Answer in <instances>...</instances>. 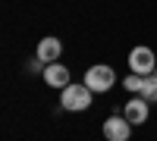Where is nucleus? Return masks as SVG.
<instances>
[{
  "label": "nucleus",
  "mask_w": 157,
  "mask_h": 141,
  "mask_svg": "<svg viewBox=\"0 0 157 141\" xmlns=\"http://www.w3.org/2000/svg\"><path fill=\"white\" fill-rule=\"evenodd\" d=\"M91 100H94V91L82 82V85H66L60 91V107L69 110V113H82L91 107Z\"/></svg>",
  "instance_id": "f257e3e1"
},
{
  "label": "nucleus",
  "mask_w": 157,
  "mask_h": 141,
  "mask_svg": "<svg viewBox=\"0 0 157 141\" xmlns=\"http://www.w3.org/2000/svg\"><path fill=\"white\" fill-rule=\"evenodd\" d=\"M85 85L94 94H104V91H110L116 85V72L107 66V63H94V66H88V72H85Z\"/></svg>",
  "instance_id": "f03ea898"
},
{
  "label": "nucleus",
  "mask_w": 157,
  "mask_h": 141,
  "mask_svg": "<svg viewBox=\"0 0 157 141\" xmlns=\"http://www.w3.org/2000/svg\"><path fill=\"white\" fill-rule=\"evenodd\" d=\"M129 69H132L135 75H151V72H157V54H154L151 47H145V44L132 47V50H129Z\"/></svg>",
  "instance_id": "7ed1b4c3"
},
{
  "label": "nucleus",
  "mask_w": 157,
  "mask_h": 141,
  "mask_svg": "<svg viewBox=\"0 0 157 141\" xmlns=\"http://www.w3.org/2000/svg\"><path fill=\"white\" fill-rule=\"evenodd\" d=\"M101 132L107 141H129V135H132V122H129L126 116H120V113H113L110 119H104Z\"/></svg>",
  "instance_id": "20e7f679"
},
{
  "label": "nucleus",
  "mask_w": 157,
  "mask_h": 141,
  "mask_svg": "<svg viewBox=\"0 0 157 141\" xmlns=\"http://www.w3.org/2000/svg\"><path fill=\"white\" fill-rule=\"evenodd\" d=\"M123 116L132 122V125H145L148 116H151V104H148L141 94H138V97H129V100H126V107H123Z\"/></svg>",
  "instance_id": "39448f33"
},
{
  "label": "nucleus",
  "mask_w": 157,
  "mask_h": 141,
  "mask_svg": "<svg viewBox=\"0 0 157 141\" xmlns=\"http://www.w3.org/2000/svg\"><path fill=\"white\" fill-rule=\"evenodd\" d=\"M60 54H63V44H60V38L54 35H47L38 41V50H35V57L44 63V66H50V63H60Z\"/></svg>",
  "instance_id": "423d86ee"
},
{
  "label": "nucleus",
  "mask_w": 157,
  "mask_h": 141,
  "mask_svg": "<svg viewBox=\"0 0 157 141\" xmlns=\"http://www.w3.org/2000/svg\"><path fill=\"white\" fill-rule=\"evenodd\" d=\"M41 75H44V82H47L50 88H60V91H63L66 85H72V82H69V69L63 66V63H50V66H44Z\"/></svg>",
  "instance_id": "0eeeda50"
},
{
  "label": "nucleus",
  "mask_w": 157,
  "mask_h": 141,
  "mask_svg": "<svg viewBox=\"0 0 157 141\" xmlns=\"http://www.w3.org/2000/svg\"><path fill=\"white\" fill-rule=\"evenodd\" d=\"M141 97H145L148 104H157V72L145 75V88H141Z\"/></svg>",
  "instance_id": "6e6552de"
},
{
  "label": "nucleus",
  "mask_w": 157,
  "mask_h": 141,
  "mask_svg": "<svg viewBox=\"0 0 157 141\" xmlns=\"http://www.w3.org/2000/svg\"><path fill=\"white\" fill-rule=\"evenodd\" d=\"M123 88H126V91H132V94H141V88H145V75H126V79H123Z\"/></svg>",
  "instance_id": "1a4fd4ad"
}]
</instances>
